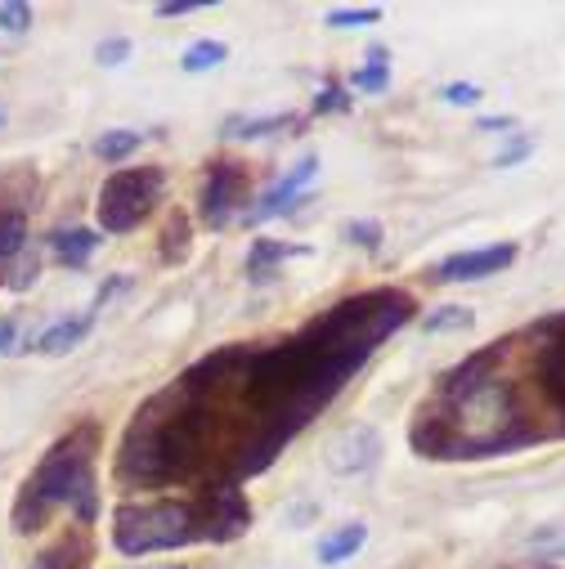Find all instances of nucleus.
I'll use <instances>...</instances> for the list:
<instances>
[{"label": "nucleus", "mask_w": 565, "mask_h": 569, "mask_svg": "<svg viewBox=\"0 0 565 569\" xmlns=\"http://www.w3.org/2000/svg\"><path fill=\"white\" fill-rule=\"evenodd\" d=\"M350 86H355V90H368V94L386 90V86H390V63H368V68H359V72L350 77Z\"/></svg>", "instance_id": "25"}, {"label": "nucleus", "mask_w": 565, "mask_h": 569, "mask_svg": "<svg viewBox=\"0 0 565 569\" xmlns=\"http://www.w3.org/2000/svg\"><path fill=\"white\" fill-rule=\"evenodd\" d=\"M341 238H346L350 247L377 251V247H381V238H386V229H381V220H346V224H341Z\"/></svg>", "instance_id": "23"}, {"label": "nucleus", "mask_w": 565, "mask_h": 569, "mask_svg": "<svg viewBox=\"0 0 565 569\" xmlns=\"http://www.w3.org/2000/svg\"><path fill=\"white\" fill-rule=\"evenodd\" d=\"M14 346V319H0V355Z\"/></svg>", "instance_id": "34"}, {"label": "nucleus", "mask_w": 565, "mask_h": 569, "mask_svg": "<svg viewBox=\"0 0 565 569\" xmlns=\"http://www.w3.org/2000/svg\"><path fill=\"white\" fill-rule=\"evenodd\" d=\"M350 108V94H346V86L341 81H328L324 90H319V99H315V112L324 117V112H346Z\"/></svg>", "instance_id": "27"}, {"label": "nucleus", "mask_w": 565, "mask_h": 569, "mask_svg": "<svg viewBox=\"0 0 565 569\" xmlns=\"http://www.w3.org/2000/svg\"><path fill=\"white\" fill-rule=\"evenodd\" d=\"M381 10L377 6H364V10H333L328 14V28H364V23H377Z\"/></svg>", "instance_id": "26"}, {"label": "nucleus", "mask_w": 565, "mask_h": 569, "mask_svg": "<svg viewBox=\"0 0 565 569\" xmlns=\"http://www.w3.org/2000/svg\"><path fill=\"white\" fill-rule=\"evenodd\" d=\"M413 315H417V301L408 292H399V288H368V292H355V297L337 301L319 319H310L297 337L315 355L350 359V363L364 368L373 359V350L386 337H395Z\"/></svg>", "instance_id": "4"}, {"label": "nucleus", "mask_w": 565, "mask_h": 569, "mask_svg": "<svg viewBox=\"0 0 565 569\" xmlns=\"http://www.w3.org/2000/svg\"><path fill=\"white\" fill-rule=\"evenodd\" d=\"M538 332V350H534V377L547 395V403L565 417V315L547 319L534 328Z\"/></svg>", "instance_id": "8"}, {"label": "nucleus", "mask_w": 565, "mask_h": 569, "mask_svg": "<svg viewBox=\"0 0 565 569\" xmlns=\"http://www.w3.org/2000/svg\"><path fill=\"white\" fill-rule=\"evenodd\" d=\"M167 193V171L162 167H126V171H112L103 184H99V198H95V216H99V229L103 233H130L139 229L162 202Z\"/></svg>", "instance_id": "6"}, {"label": "nucleus", "mask_w": 565, "mask_h": 569, "mask_svg": "<svg viewBox=\"0 0 565 569\" xmlns=\"http://www.w3.org/2000/svg\"><path fill=\"white\" fill-rule=\"evenodd\" d=\"M28 28H32V6L28 0H6V6H0V32L23 37Z\"/></svg>", "instance_id": "24"}, {"label": "nucleus", "mask_w": 565, "mask_h": 569, "mask_svg": "<svg viewBox=\"0 0 565 569\" xmlns=\"http://www.w3.org/2000/svg\"><path fill=\"white\" fill-rule=\"evenodd\" d=\"M95 247H99V233H95V229H81V224L50 233V251H54V260L68 264V269H81V264L95 256Z\"/></svg>", "instance_id": "14"}, {"label": "nucleus", "mask_w": 565, "mask_h": 569, "mask_svg": "<svg viewBox=\"0 0 565 569\" xmlns=\"http://www.w3.org/2000/svg\"><path fill=\"white\" fill-rule=\"evenodd\" d=\"M189 233H194L189 220L176 211V216L167 220V233H162V260H167V264H176V260L189 256Z\"/></svg>", "instance_id": "22"}, {"label": "nucleus", "mask_w": 565, "mask_h": 569, "mask_svg": "<svg viewBox=\"0 0 565 569\" xmlns=\"http://www.w3.org/2000/svg\"><path fill=\"white\" fill-rule=\"evenodd\" d=\"M242 359H247L242 346H225L198 359L185 377L158 390L145 408H135L126 440L117 449V480L135 489L189 480L207 462L202 453L216 431V395L234 386Z\"/></svg>", "instance_id": "1"}, {"label": "nucleus", "mask_w": 565, "mask_h": 569, "mask_svg": "<svg viewBox=\"0 0 565 569\" xmlns=\"http://www.w3.org/2000/svg\"><path fill=\"white\" fill-rule=\"evenodd\" d=\"M534 431L525 426L516 386L503 377H489L485 386L458 395V399H436L432 412H417L408 445L422 458L454 462V458H494L529 445Z\"/></svg>", "instance_id": "2"}, {"label": "nucleus", "mask_w": 565, "mask_h": 569, "mask_svg": "<svg viewBox=\"0 0 565 569\" xmlns=\"http://www.w3.org/2000/svg\"><path fill=\"white\" fill-rule=\"evenodd\" d=\"M28 242V216L23 211H0V260H14Z\"/></svg>", "instance_id": "20"}, {"label": "nucleus", "mask_w": 565, "mask_h": 569, "mask_svg": "<svg viewBox=\"0 0 565 569\" xmlns=\"http://www.w3.org/2000/svg\"><path fill=\"white\" fill-rule=\"evenodd\" d=\"M364 542H368V525H341V529H333V533L319 542V560H324V565H341V560L355 556Z\"/></svg>", "instance_id": "17"}, {"label": "nucleus", "mask_w": 565, "mask_h": 569, "mask_svg": "<svg viewBox=\"0 0 565 569\" xmlns=\"http://www.w3.org/2000/svg\"><path fill=\"white\" fill-rule=\"evenodd\" d=\"M516 117H480V130H512Z\"/></svg>", "instance_id": "33"}, {"label": "nucleus", "mask_w": 565, "mask_h": 569, "mask_svg": "<svg viewBox=\"0 0 565 569\" xmlns=\"http://www.w3.org/2000/svg\"><path fill=\"white\" fill-rule=\"evenodd\" d=\"M198 520H202V542H234L251 525V507L238 493V480L216 485L198 498Z\"/></svg>", "instance_id": "7"}, {"label": "nucleus", "mask_w": 565, "mask_h": 569, "mask_svg": "<svg viewBox=\"0 0 565 569\" xmlns=\"http://www.w3.org/2000/svg\"><path fill=\"white\" fill-rule=\"evenodd\" d=\"M194 10H202V0H162L158 19H185V14H194Z\"/></svg>", "instance_id": "31"}, {"label": "nucleus", "mask_w": 565, "mask_h": 569, "mask_svg": "<svg viewBox=\"0 0 565 569\" xmlns=\"http://www.w3.org/2000/svg\"><path fill=\"white\" fill-rule=\"evenodd\" d=\"M297 117L293 112H274V117H229L225 121V134L234 139H265V134H282V130H293Z\"/></svg>", "instance_id": "16"}, {"label": "nucleus", "mask_w": 565, "mask_h": 569, "mask_svg": "<svg viewBox=\"0 0 565 569\" xmlns=\"http://www.w3.org/2000/svg\"><path fill=\"white\" fill-rule=\"evenodd\" d=\"M37 273H41V260L28 256V260L19 264V273H14V288H32V278H37Z\"/></svg>", "instance_id": "32"}, {"label": "nucleus", "mask_w": 565, "mask_h": 569, "mask_svg": "<svg viewBox=\"0 0 565 569\" xmlns=\"http://www.w3.org/2000/svg\"><path fill=\"white\" fill-rule=\"evenodd\" d=\"M381 458V436L373 431V426H355V431H346L337 445H333V471L337 476H364L373 471Z\"/></svg>", "instance_id": "12"}, {"label": "nucleus", "mask_w": 565, "mask_h": 569, "mask_svg": "<svg viewBox=\"0 0 565 569\" xmlns=\"http://www.w3.org/2000/svg\"><path fill=\"white\" fill-rule=\"evenodd\" d=\"M202 542L198 502H121L112 511V547L121 556H153Z\"/></svg>", "instance_id": "5"}, {"label": "nucleus", "mask_w": 565, "mask_h": 569, "mask_svg": "<svg viewBox=\"0 0 565 569\" xmlns=\"http://www.w3.org/2000/svg\"><path fill=\"white\" fill-rule=\"evenodd\" d=\"M229 59V46L225 41H194L189 50H185V72H211V68H220Z\"/></svg>", "instance_id": "21"}, {"label": "nucleus", "mask_w": 565, "mask_h": 569, "mask_svg": "<svg viewBox=\"0 0 565 569\" xmlns=\"http://www.w3.org/2000/svg\"><path fill=\"white\" fill-rule=\"evenodd\" d=\"M472 323H476V310H467V306H440V310H432L427 319H422V328H427L432 337H445V332H472Z\"/></svg>", "instance_id": "19"}, {"label": "nucleus", "mask_w": 565, "mask_h": 569, "mask_svg": "<svg viewBox=\"0 0 565 569\" xmlns=\"http://www.w3.org/2000/svg\"><path fill=\"white\" fill-rule=\"evenodd\" d=\"M0 121H6V112H0Z\"/></svg>", "instance_id": "37"}, {"label": "nucleus", "mask_w": 565, "mask_h": 569, "mask_svg": "<svg viewBox=\"0 0 565 569\" xmlns=\"http://www.w3.org/2000/svg\"><path fill=\"white\" fill-rule=\"evenodd\" d=\"M293 256H310V247H293V242L260 238V242H251V251H247V273H251L256 282H265L278 260H293Z\"/></svg>", "instance_id": "15"}, {"label": "nucleus", "mask_w": 565, "mask_h": 569, "mask_svg": "<svg viewBox=\"0 0 565 569\" xmlns=\"http://www.w3.org/2000/svg\"><path fill=\"white\" fill-rule=\"evenodd\" d=\"M538 569H556V565H538Z\"/></svg>", "instance_id": "35"}, {"label": "nucleus", "mask_w": 565, "mask_h": 569, "mask_svg": "<svg viewBox=\"0 0 565 569\" xmlns=\"http://www.w3.org/2000/svg\"><path fill=\"white\" fill-rule=\"evenodd\" d=\"M126 59H130V41L126 37H112V41H99L95 46V63H103V68H117Z\"/></svg>", "instance_id": "28"}, {"label": "nucleus", "mask_w": 565, "mask_h": 569, "mask_svg": "<svg viewBox=\"0 0 565 569\" xmlns=\"http://www.w3.org/2000/svg\"><path fill=\"white\" fill-rule=\"evenodd\" d=\"M167 569H180V565H167Z\"/></svg>", "instance_id": "36"}, {"label": "nucleus", "mask_w": 565, "mask_h": 569, "mask_svg": "<svg viewBox=\"0 0 565 569\" xmlns=\"http://www.w3.org/2000/svg\"><path fill=\"white\" fill-rule=\"evenodd\" d=\"M529 153H534V139H529V134H516L503 153H494V167H498V171H507V167H516V162H521V158H529Z\"/></svg>", "instance_id": "29"}, {"label": "nucleus", "mask_w": 565, "mask_h": 569, "mask_svg": "<svg viewBox=\"0 0 565 569\" xmlns=\"http://www.w3.org/2000/svg\"><path fill=\"white\" fill-rule=\"evenodd\" d=\"M95 458H99V426L81 421L68 431L41 467L23 480L19 502H14V533H37L54 507H72L81 525L99 516V480H95Z\"/></svg>", "instance_id": "3"}, {"label": "nucleus", "mask_w": 565, "mask_h": 569, "mask_svg": "<svg viewBox=\"0 0 565 569\" xmlns=\"http://www.w3.org/2000/svg\"><path fill=\"white\" fill-rule=\"evenodd\" d=\"M139 144H145V134H139V130H103V134L95 139V158H103V162H126Z\"/></svg>", "instance_id": "18"}, {"label": "nucleus", "mask_w": 565, "mask_h": 569, "mask_svg": "<svg viewBox=\"0 0 565 569\" xmlns=\"http://www.w3.org/2000/svg\"><path fill=\"white\" fill-rule=\"evenodd\" d=\"M315 171H319V158H315V153H306L288 176L274 180V184L265 189V198L256 202V211H247L242 220H247V224H265V220H274V216H282V211H293V207L301 202L306 184L315 180Z\"/></svg>", "instance_id": "10"}, {"label": "nucleus", "mask_w": 565, "mask_h": 569, "mask_svg": "<svg viewBox=\"0 0 565 569\" xmlns=\"http://www.w3.org/2000/svg\"><path fill=\"white\" fill-rule=\"evenodd\" d=\"M242 193H247V167H238V162H216V167L207 171V184H202V224L225 229V224L234 220Z\"/></svg>", "instance_id": "9"}, {"label": "nucleus", "mask_w": 565, "mask_h": 569, "mask_svg": "<svg viewBox=\"0 0 565 569\" xmlns=\"http://www.w3.org/2000/svg\"><path fill=\"white\" fill-rule=\"evenodd\" d=\"M516 260V242H494V247H476V251H454L436 264V278L440 282H476V278H489L498 269H507Z\"/></svg>", "instance_id": "11"}, {"label": "nucleus", "mask_w": 565, "mask_h": 569, "mask_svg": "<svg viewBox=\"0 0 565 569\" xmlns=\"http://www.w3.org/2000/svg\"><path fill=\"white\" fill-rule=\"evenodd\" d=\"M90 328H95V310H86V315H77V319H59V323H50V328L32 341V350H41V355H68V350H77V346L90 337Z\"/></svg>", "instance_id": "13"}, {"label": "nucleus", "mask_w": 565, "mask_h": 569, "mask_svg": "<svg viewBox=\"0 0 565 569\" xmlns=\"http://www.w3.org/2000/svg\"><path fill=\"white\" fill-rule=\"evenodd\" d=\"M440 94H445L449 103H458V108H472V103H480V86H472V81H449Z\"/></svg>", "instance_id": "30"}]
</instances>
